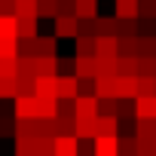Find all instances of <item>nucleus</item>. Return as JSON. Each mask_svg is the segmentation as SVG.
Wrapping results in <instances>:
<instances>
[{"instance_id": "nucleus-13", "label": "nucleus", "mask_w": 156, "mask_h": 156, "mask_svg": "<svg viewBox=\"0 0 156 156\" xmlns=\"http://www.w3.org/2000/svg\"><path fill=\"white\" fill-rule=\"evenodd\" d=\"M132 104H135L138 119H153L156 116V98H132Z\"/></svg>"}, {"instance_id": "nucleus-36", "label": "nucleus", "mask_w": 156, "mask_h": 156, "mask_svg": "<svg viewBox=\"0 0 156 156\" xmlns=\"http://www.w3.org/2000/svg\"><path fill=\"white\" fill-rule=\"evenodd\" d=\"M138 19H156V0H138Z\"/></svg>"}, {"instance_id": "nucleus-14", "label": "nucleus", "mask_w": 156, "mask_h": 156, "mask_svg": "<svg viewBox=\"0 0 156 156\" xmlns=\"http://www.w3.org/2000/svg\"><path fill=\"white\" fill-rule=\"evenodd\" d=\"M113 19H119V22L138 19V0H116V9H113Z\"/></svg>"}, {"instance_id": "nucleus-7", "label": "nucleus", "mask_w": 156, "mask_h": 156, "mask_svg": "<svg viewBox=\"0 0 156 156\" xmlns=\"http://www.w3.org/2000/svg\"><path fill=\"white\" fill-rule=\"evenodd\" d=\"M76 16H55V37H76Z\"/></svg>"}, {"instance_id": "nucleus-12", "label": "nucleus", "mask_w": 156, "mask_h": 156, "mask_svg": "<svg viewBox=\"0 0 156 156\" xmlns=\"http://www.w3.org/2000/svg\"><path fill=\"white\" fill-rule=\"evenodd\" d=\"M16 31H19V40H34L37 37V16L16 19Z\"/></svg>"}, {"instance_id": "nucleus-18", "label": "nucleus", "mask_w": 156, "mask_h": 156, "mask_svg": "<svg viewBox=\"0 0 156 156\" xmlns=\"http://www.w3.org/2000/svg\"><path fill=\"white\" fill-rule=\"evenodd\" d=\"M73 138H98V129H95V116L92 119H80L76 116V122H73Z\"/></svg>"}, {"instance_id": "nucleus-24", "label": "nucleus", "mask_w": 156, "mask_h": 156, "mask_svg": "<svg viewBox=\"0 0 156 156\" xmlns=\"http://www.w3.org/2000/svg\"><path fill=\"white\" fill-rule=\"evenodd\" d=\"M52 150H55L52 135H37L34 138V156H52Z\"/></svg>"}, {"instance_id": "nucleus-42", "label": "nucleus", "mask_w": 156, "mask_h": 156, "mask_svg": "<svg viewBox=\"0 0 156 156\" xmlns=\"http://www.w3.org/2000/svg\"><path fill=\"white\" fill-rule=\"evenodd\" d=\"M153 156H156V150H153Z\"/></svg>"}, {"instance_id": "nucleus-34", "label": "nucleus", "mask_w": 156, "mask_h": 156, "mask_svg": "<svg viewBox=\"0 0 156 156\" xmlns=\"http://www.w3.org/2000/svg\"><path fill=\"white\" fill-rule=\"evenodd\" d=\"M138 61V76H156V58H135Z\"/></svg>"}, {"instance_id": "nucleus-37", "label": "nucleus", "mask_w": 156, "mask_h": 156, "mask_svg": "<svg viewBox=\"0 0 156 156\" xmlns=\"http://www.w3.org/2000/svg\"><path fill=\"white\" fill-rule=\"evenodd\" d=\"M0 58H19V40H0Z\"/></svg>"}, {"instance_id": "nucleus-11", "label": "nucleus", "mask_w": 156, "mask_h": 156, "mask_svg": "<svg viewBox=\"0 0 156 156\" xmlns=\"http://www.w3.org/2000/svg\"><path fill=\"white\" fill-rule=\"evenodd\" d=\"M95 156H119V144L110 135H98L95 138Z\"/></svg>"}, {"instance_id": "nucleus-10", "label": "nucleus", "mask_w": 156, "mask_h": 156, "mask_svg": "<svg viewBox=\"0 0 156 156\" xmlns=\"http://www.w3.org/2000/svg\"><path fill=\"white\" fill-rule=\"evenodd\" d=\"M52 156H76V138L73 135H55Z\"/></svg>"}, {"instance_id": "nucleus-29", "label": "nucleus", "mask_w": 156, "mask_h": 156, "mask_svg": "<svg viewBox=\"0 0 156 156\" xmlns=\"http://www.w3.org/2000/svg\"><path fill=\"white\" fill-rule=\"evenodd\" d=\"M55 19L58 16V0H37V19Z\"/></svg>"}, {"instance_id": "nucleus-8", "label": "nucleus", "mask_w": 156, "mask_h": 156, "mask_svg": "<svg viewBox=\"0 0 156 156\" xmlns=\"http://www.w3.org/2000/svg\"><path fill=\"white\" fill-rule=\"evenodd\" d=\"M95 55L116 58V55H119V43H116V37H95Z\"/></svg>"}, {"instance_id": "nucleus-27", "label": "nucleus", "mask_w": 156, "mask_h": 156, "mask_svg": "<svg viewBox=\"0 0 156 156\" xmlns=\"http://www.w3.org/2000/svg\"><path fill=\"white\" fill-rule=\"evenodd\" d=\"M16 156H34V135H16Z\"/></svg>"}, {"instance_id": "nucleus-22", "label": "nucleus", "mask_w": 156, "mask_h": 156, "mask_svg": "<svg viewBox=\"0 0 156 156\" xmlns=\"http://www.w3.org/2000/svg\"><path fill=\"white\" fill-rule=\"evenodd\" d=\"M135 98H156V76H138Z\"/></svg>"}, {"instance_id": "nucleus-3", "label": "nucleus", "mask_w": 156, "mask_h": 156, "mask_svg": "<svg viewBox=\"0 0 156 156\" xmlns=\"http://www.w3.org/2000/svg\"><path fill=\"white\" fill-rule=\"evenodd\" d=\"M73 113L80 116V119L98 116V98H95V95H76V98H73Z\"/></svg>"}, {"instance_id": "nucleus-26", "label": "nucleus", "mask_w": 156, "mask_h": 156, "mask_svg": "<svg viewBox=\"0 0 156 156\" xmlns=\"http://www.w3.org/2000/svg\"><path fill=\"white\" fill-rule=\"evenodd\" d=\"M16 95H19V80L16 76H0V101L16 98Z\"/></svg>"}, {"instance_id": "nucleus-21", "label": "nucleus", "mask_w": 156, "mask_h": 156, "mask_svg": "<svg viewBox=\"0 0 156 156\" xmlns=\"http://www.w3.org/2000/svg\"><path fill=\"white\" fill-rule=\"evenodd\" d=\"M116 76H138V61L132 55H116Z\"/></svg>"}, {"instance_id": "nucleus-23", "label": "nucleus", "mask_w": 156, "mask_h": 156, "mask_svg": "<svg viewBox=\"0 0 156 156\" xmlns=\"http://www.w3.org/2000/svg\"><path fill=\"white\" fill-rule=\"evenodd\" d=\"M95 76H116V58L95 55Z\"/></svg>"}, {"instance_id": "nucleus-1", "label": "nucleus", "mask_w": 156, "mask_h": 156, "mask_svg": "<svg viewBox=\"0 0 156 156\" xmlns=\"http://www.w3.org/2000/svg\"><path fill=\"white\" fill-rule=\"evenodd\" d=\"M80 95V80L76 76H55V98L58 101H73Z\"/></svg>"}, {"instance_id": "nucleus-41", "label": "nucleus", "mask_w": 156, "mask_h": 156, "mask_svg": "<svg viewBox=\"0 0 156 156\" xmlns=\"http://www.w3.org/2000/svg\"><path fill=\"white\" fill-rule=\"evenodd\" d=\"M0 16H16V0H0Z\"/></svg>"}, {"instance_id": "nucleus-32", "label": "nucleus", "mask_w": 156, "mask_h": 156, "mask_svg": "<svg viewBox=\"0 0 156 156\" xmlns=\"http://www.w3.org/2000/svg\"><path fill=\"white\" fill-rule=\"evenodd\" d=\"M119 110V98H98V113L101 116H116Z\"/></svg>"}, {"instance_id": "nucleus-2", "label": "nucleus", "mask_w": 156, "mask_h": 156, "mask_svg": "<svg viewBox=\"0 0 156 156\" xmlns=\"http://www.w3.org/2000/svg\"><path fill=\"white\" fill-rule=\"evenodd\" d=\"M12 113H16V119H34L37 116V95H16Z\"/></svg>"}, {"instance_id": "nucleus-20", "label": "nucleus", "mask_w": 156, "mask_h": 156, "mask_svg": "<svg viewBox=\"0 0 156 156\" xmlns=\"http://www.w3.org/2000/svg\"><path fill=\"white\" fill-rule=\"evenodd\" d=\"M31 52H34V58L37 55H55V37H34Z\"/></svg>"}, {"instance_id": "nucleus-5", "label": "nucleus", "mask_w": 156, "mask_h": 156, "mask_svg": "<svg viewBox=\"0 0 156 156\" xmlns=\"http://www.w3.org/2000/svg\"><path fill=\"white\" fill-rule=\"evenodd\" d=\"M92 95L95 98H116V76H95Z\"/></svg>"}, {"instance_id": "nucleus-35", "label": "nucleus", "mask_w": 156, "mask_h": 156, "mask_svg": "<svg viewBox=\"0 0 156 156\" xmlns=\"http://www.w3.org/2000/svg\"><path fill=\"white\" fill-rule=\"evenodd\" d=\"M76 55H95V37H76Z\"/></svg>"}, {"instance_id": "nucleus-17", "label": "nucleus", "mask_w": 156, "mask_h": 156, "mask_svg": "<svg viewBox=\"0 0 156 156\" xmlns=\"http://www.w3.org/2000/svg\"><path fill=\"white\" fill-rule=\"evenodd\" d=\"M138 89V76H116V98H135Z\"/></svg>"}, {"instance_id": "nucleus-16", "label": "nucleus", "mask_w": 156, "mask_h": 156, "mask_svg": "<svg viewBox=\"0 0 156 156\" xmlns=\"http://www.w3.org/2000/svg\"><path fill=\"white\" fill-rule=\"evenodd\" d=\"M58 113V98H37V116L34 119H55Z\"/></svg>"}, {"instance_id": "nucleus-4", "label": "nucleus", "mask_w": 156, "mask_h": 156, "mask_svg": "<svg viewBox=\"0 0 156 156\" xmlns=\"http://www.w3.org/2000/svg\"><path fill=\"white\" fill-rule=\"evenodd\" d=\"M58 55H37L34 58V76H55Z\"/></svg>"}, {"instance_id": "nucleus-38", "label": "nucleus", "mask_w": 156, "mask_h": 156, "mask_svg": "<svg viewBox=\"0 0 156 156\" xmlns=\"http://www.w3.org/2000/svg\"><path fill=\"white\" fill-rule=\"evenodd\" d=\"M19 73V58H0V76H16Z\"/></svg>"}, {"instance_id": "nucleus-39", "label": "nucleus", "mask_w": 156, "mask_h": 156, "mask_svg": "<svg viewBox=\"0 0 156 156\" xmlns=\"http://www.w3.org/2000/svg\"><path fill=\"white\" fill-rule=\"evenodd\" d=\"M156 138H138V156H153Z\"/></svg>"}, {"instance_id": "nucleus-30", "label": "nucleus", "mask_w": 156, "mask_h": 156, "mask_svg": "<svg viewBox=\"0 0 156 156\" xmlns=\"http://www.w3.org/2000/svg\"><path fill=\"white\" fill-rule=\"evenodd\" d=\"M135 138H156V116L153 119H138Z\"/></svg>"}, {"instance_id": "nucleus-33", "label": "nucleus", "mask_w": 156, "mask_h": 156, "mask_svg": "<svg viewBox=\"0 0 156 156\" xmlns=\"http://www.w3.org/2000/svg\"><path fill=\"white\" fill-rule=\"evenodd\" d=\"M37 16V0H16V19Z\"/></svg>"}, {"instance_id": "nucleus-15", "label": "nucleus", "mask_w": 156, "mask_h": 156, "mask_svg": "<svg viewBox=\"0 0 156 156\" xmlns=\"http://www.w3.org/2000/svg\"><path fill=\"white\" fill-rule=\"evenodd\" d=\"M76 19H98V0H73Z\"/></svg>"}, {"instance_id": "nucleus-19", "label": "nucleus", "mask_w": 156, "mask_h": 156, "mask_svg": "<svg viewBox=\"0 0 156 156\" xmlns=\"http://www.w3.org/2000/svg\"><path fill=\"white\" fill-rule=\"evenodd\" d=\"M34 95L37 98H55V76H37L34 80Z\"/></svg>"}, {"instance_id": "nucleus-25", "label": "nucleus", "mask_w": 156, "mask_h": 156, "mask_svg": "<svg viewBox=\"0 0 156 156\" xmlns=\"http://www.w3.org/2000/svg\"><path fill=\"white\" fill-rule=\"evenodd\" d=\"M0 40H19L16 16H0Z\"/></svg>"}, {"instance_id": "nucleus-28", "label": "nucleus", "mask_w": 156, "mask_h": 156, "mask_svg": "<svg viewBox=\"0 0 156 156\" xmlns=\"http://www.w3.org/2000/svg\"><path fill=\"white\" fill-rule=\"evenodd\" d=\"M116 144H119V156H138V138L135 135L116 138Z\"/></svg>"}, {"instance_id": "nucleus-6", "label": "nucleus", "mask_w": 156, "mask_h": 156, "mask_svg": "<svg viewBox=\"0 0 156 156\" xmlns=\"http://www.w3.org/2000/svg\"><path fill=\"white\" fill-rule=\"evenodd\" d=\"M73 67H76V80H92L95 76V55H76Z\"/></svg>"}, {"instance_id": "nucleus-9", "label": "nucleus", "mask_w": 156, "mask_h": 156, "mask_svg": "<svg viewBox=\"0 0 156 156\" xmlns=\"http://www.w3.org/2000/svg\"><path fill=\"white\" fill-rule=\"evenodd\" d=\"M95 129L98 135H110V138H119V116H95Z\"/></svg>"}, {"instance_id": "nucleus-31", "label": "nucleus", "mask_w": 156, "mask_h": 156, "mask_svg": "<svg viewBox=\"0 0 156 156\" xmlns=\"http://www.w3.org/2000/svg\"><path fill=\"white\" fill-rule=\"evenodd\" d=\"M116 34H119L116 19H98V37H116Z\"/></svg>"}, {"instance_id": "nucleus-40", "label": "nucleus", "mask_w": 156, "mask_h": 156, "mask_svg": "<svg viewBox=\"0 0 156 156\" xmlns=\"http://www.w3.org/2000/svg\"><path fill=\"white\" fill-rule=\"evenodd\" d=\"M12 135H16L12 119H3V116H0V138H12Z\"/></svg>"}]
</instances>
